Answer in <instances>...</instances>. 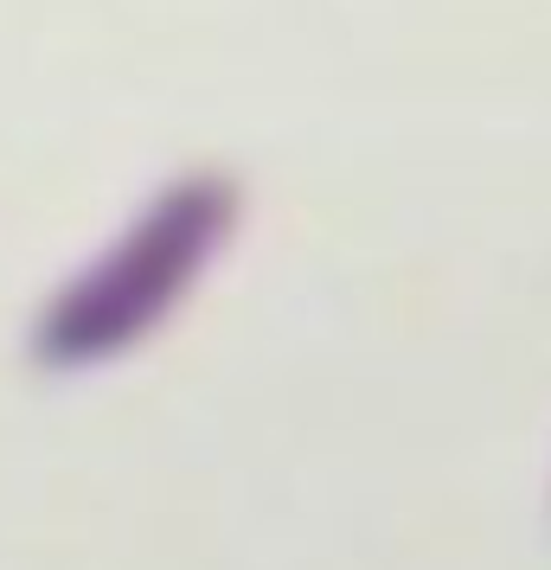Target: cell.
<instances>
[{
  "label": "cell",
  "instance_id": "obj_1",
  "mask_svg": "<svg viewBox=\"0 0 551 570\" xmlns=\"http://www.w3.org/2000/svg\"><path fill=\"white\" fill-rule=\"evenodd\" d=\"M244 225V180L225 167H186L160 180L141 212L109 237L78 276L52 288L39 308L32 353L52 372H90L122 360L129 346L167 327L206 269L232 250Z\"/></svg>",
  "mask_w": 551,
  "mask_h": 570
}]
</instances>
